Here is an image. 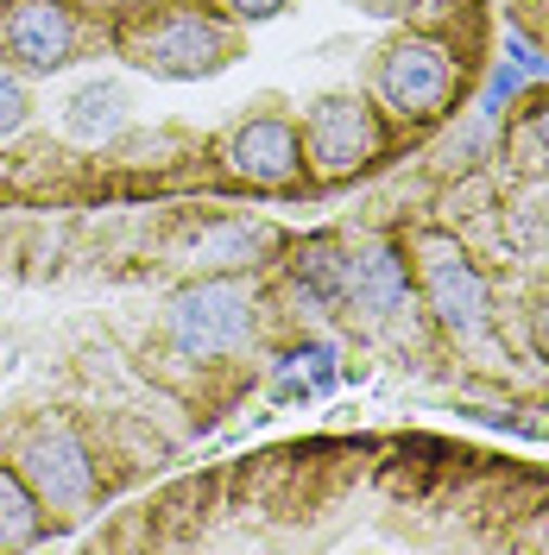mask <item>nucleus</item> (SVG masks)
I'll use <instances>...</instances> for the list:
<instances>
[{
  "label": "nucleus",
  "instance_id": "f257e3e1",
  "mask_svg": "<svg viewBox=\"0 0 549 555\" xmlns=\"http://www.w3.org/2000/svg\"><path fill=\"white\" fill-rule=\"evenodd\" d=\"M417 284L430 297V310L455 341H481L486 322H493V297H486V278L474 272V259L448 234H423L417 241Z\"/></svg>",
  "mask_w": 549,
  "mask_h": 555
},
{
  "label": "nucleus",
  "instance_id": "f03ea898",
  "mask_svg": "<svg viewBox=\"0 0 549 555\" xmlns=\"http://www.w3.org/2000/svg\"><path fill=\"white\" fill-rule=\"evenodd\" d=\"M165 328L183 353L215 360V353H234L253 335V297H246L234 278H203V284H183L165 310Z\"/></svg>",
  "mask_w": 549,
  "mask_h": 555
},
{
  "label": "nucleus",
  "instance_id": "7ed1b4c3",
  "mask_svg": "<svg viewBox=\"0 0 549 555\" xmlns=\"http://www.w3.org/2000/svg\"><path fill=\"white\" fill-rule=\"evenodd\" d=\"M455 76L461 69H455V51L443 38H398L379 64V95L405 120H430L455 102Z\"/></svg>",
  "mask_w": 549,
  "mask_h": 555
},
{
  "label": "nucleus",
  "instance_id": "20e7f679",
  "mask_svg": "<svg viewBox=\"0 0 549 555\" xmlns=\"http://www.w3.org/2000/svg\"><path fill=\"white\" fill-rule=\"evenodd\" d=\"M20 480L38 492V505L76 512V505L95 499V461L82 449V436H69L64 423H44V429L26 436V449H20Z\"/></svg>",
  "mask_w": 549,
  "mask_h": 555
},
{
  "label": "nucleus",
  "instance_id": "39448f33",
  "mask_svg": "<svg viewBox=\"0 0 549 555\" xmlns=\"http://www.w3.org/2000/svg\"><path fill=\"white\" fill-rule=\"evenodd\" d=\"M373 107L360 102V95H322V102L309 107L304 120V152L316 177H354L367 158H373Z\"/></svg>",
  "mask_w": 549,
  "mask_h": 555
},
{
  "label": "nucleus",
  "instance_id": "423d86ee",
  "mask_svg": "<svg viewBox=\"0 0 549 555\" xmlns=\"http://www.w3.org/2000/svg\"><path fill=\"white\" fill-rule=\"evenodd\" d=\"M228 171L253 183V190H284V183H297L304 171V139L291 120H278V114H259V120H246L234 127L228 139Z\"/></svg>",
  "mask_w": 549,
  "mask_h": 555
},
{
  "label": "nucleus",
  "instance_id": "0eeeda50",
  "mask_svg": "<svg viewBox=\"0 0 549 555\" xmlns=\"http://www.w3.org/2000/svg\"><path fill=\"white\" fill-rule=\"evenodd\" d=\"M342 304H354V310L373 315V322L398 315L411 304V266H405V253L385 246V241L347 253L342 259Z\"/></svg>",
  "mask_w": 549,
  "mask_h": 555
},
{
  "label": "nucleus",
  "instance_id": "6e6552de",
  "mask_svg": "<svg viewBox=\"0 0 549 555\" xmlns=\"http://www.w3.org/2000/svg\"><path fill=\"white\" fill-rule=\"evenodd\" d=\"M228 57V38H221V26L215 20H203V13H171L158 33L139 44V64L152 69V76H203V69H215Z\"/></svg>",
  "mask_w": 549,
  "mask_h": 555
},
{
  "label": "nucleus",
  "instance_id": "1a4fd4ad",
  "mask_svg": "<svg viewBox=\"0 0 549 555\" xmlns=\"http://www.w3.org/2000/svg\"><path fill=\"white\" fill-rule=\"evenodd\" d=\"M7 51L26 69H64L76 51V20L64 0H13L7 13Z\"/></svg>",
  "mask_w": 549,
  "mask_h": 555
},
{
  "label": "nucleus",
  "instance_id": "9d476101",
  "mask_svg": "<svg viewBox=\"0 0 549 555\" xmlns=\"http://www.w3.org/2000/svg\"><path fill=\"white\" fill-rule=\"evenodd\" d=\"M64 127L69 139H82V145H102L127 127V89L114 82V76H95V82H82L76 95L64 102Z\"/></svg>",
  "mask_w": 549,
  "mask_h": 555
},
{
  "label": "nucleus",
  "instance_id": "9b49d317",
  "mask_svg": "<svg viewBox=\"0 0 549 555\" xmlns=\"http://www.w3.org/2000/svg\"><path fill=\"white\" fill-rule=\"evenodd\" d=\"M259 253H266V228H253V221H215L183 246V259L196 272H246Z\"/></svg>",
  "mask_w": 549,
  "mask_h": 555
},
{
  "label": "nucleus",
  "instance_id": "f8f14e48",
  "mask_svg": "<svg viewBox=\"0 0 549 555\" xmlns=\"http://www.w3.org/2000/svg\"><path fill=\"white\" fill-rule=\"evenodd\" d=\"M33 537H38V492L20 474L0 467V550L33 543Z\"/></svg>",
  "mask_w": 549,
  "mask_h": 555
},
{
  "label": "nucleus",
  "instance_id": "ddd939ff",
  "mask_svg": "<svg viewBox=\"0 0 549 555\" xmlns=\"http://www.w3.org/2000/svg\"><path fill=\"white\" fill-rule=\"evenodd\" d=\"M342 259L347 253L322 234V241H309L304 253L291 259V272H297V284H304L309 297H342Z\"/></svg>",
  "mask_w": 549,
  "mask_h": 555
},
{
  "label": "nucleus",
  "instance_id": "4468645a",
  "mask_svg": "<svg viewBox=\"0 0 549 555\" xmlns=\"http://www.w3.org/2000/svg\"><path fill=\"white\" fill-rule=\"evenodd\" d=\"M26 114H33V102H26V82H20L13 69H0V139L20 133V127H26Z\"/></svg>",
  "mask_w": 549,
  "mask_h": 555
},
{
  "label": "nucleus",
  "instance_id": "2eb2a0df",
  "mask_svg": "<svg viewBox=\"0 0 549 555\" xmlns=\"http://www.w3.org/2000/svg\"><path fill=\"white\" fill-rule=\"evenodd\" d=\"M284 7H291V0H228V13H234V20H278Z\"/></svg>",
  "mask_w": 549,
  "mask_h": 555
},
{
  "label": "nucleus",
  "instance_id": "dca6fc26",
  "mask_svg": "<svg viewBox=\"0 0 549 555\" xmlns=\"http://www.w3.org/2000/svg\"><path fill=\"white\" fill-rule=\"evenodd\" d=\"M506 51H512V64L524 69V76H549V64H544V57H537V51H531V44H524V38H512Z\"/></svg>",
  "mask_w": 549,
  "mask_h": 555
},
{
  "label": "nucleus",
  "instance_id": "f3484780",
  "mask_svg": "<svg viewBox=\"0 0 549 555\" xmlns=\"http://www.w3.org/2000/svg\"><path fill=\"white\" fill-rule=\"evenodd\" d=\"M531 341H537V353L549 360V297L537 304V310H531Z\"/></svg>",
  "mask_w": 549,
  "mask_h": 555
},
{
  "label": "nucleus",
  "instance_id": "a211bd4d",
  "mask_svg": "<svg viewBox=\"0 0 549 555\" xmlns=\"http://www.w3.org/2000/svg\"><path fill=\"white\" fill-rule=\"evenodd\" d=\"M531 139H537V145H544V152H549V102L537 107V114H531Z\"/></svg>",
  "mask_w": 549,
  "mask_h": 555
},
{
  "label": "nucleus",
  "instance_id": "6ab92c4d",
  "mask_svg": "<svg viewBox=\"0 0 549 555\" xmlns=\"http://www.w3.org/2000/svg\"><path fill=\"white\" fill-rule=\"evenodd\" d=\"M373 13H405V0H367Z\"/></svg>",
  "mask_w": 549,
  "mask_h": 555
}]
</instances>
